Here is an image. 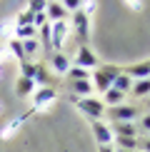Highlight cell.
I'll return each instance as SVG.
<instances>
[{
    "label": "cell",
    "mask_w": 150,
    "mask_h": 152,
    "mask_svg": "<svg viewBox=\"0 0 150 152\" xmlns=\"http://www.w3.org/2000/svg\"><path fill=\"white\" fill-rule=\"evenodd\" d=\"M70 102L78 107L90 122H93V120H103L105 117V110H108V107L103 105V100H95V97H78V95H70Z\"/></svg>",
    "instance_id": "6da1fadb"
},
{
    "label": "cell",
    "mask_w": 150,
    "mask_h": 152,
    "mask_svg": "<svg viewBox=\"0 0 150 152\" xmlns=\"http://www.w3.org/2000/svg\"><path fill=\"white\" fill-rule=\"evenodd\" d=\"M118 72H120V67H112V65H100L95 70L90 72V82H93V90L95 92H108L112 87V80L118 77Z\"/></svg>",
    "instance_id": "7a4b0ae2"
},
{
    "label": "cell",
    "mask_w": 150,
    "mask_h": 152,
    "mask_svg": "<svg viewBox=\"0 0 150 152\" xmlns=\"http://www.w3.org/2000/svg\"><path fill=\"white\" fill-rule=\"evenodd\" d=\"M105 115L110 117V122H135L140 117V107L138 105H118V107H108Z\"/></svg>",
    "instance_id": "3957f363"
},
{
    "label": "cell",
    "mask_w": 150,
    "mask_h": 152,
    "mask_svg": "<svg viewBox=\"0 0 150 152\" xmlns=\"http://www.w3.org/2000/svg\"><path fill=\"white\" fill-rule=\"evenodd\" d=\"M68 25H73L75 35H78V40H80V45H88V37H90V18H88L83 10L70 12V23H68Z\"/></svg>",
    "instance_id": "277c9868"
},
{
    "label": "cell",
    "mask_w": 150,
    "mask_h": 152,
    "mask_svg": "<svg viewBox=\"0 0 150 152\" xmlns=\"http://www.w3.org/2000/svg\"><path fill=\"white\" fill-rule=\"evenodd\" d=\"M73 65H78V67H85V70H95V67H100V60H98V55L93 53L88 45H78V50H75V58H73Z\"/></svg>",
    "instance_id": "5b68a950"
},
{
    "label": "cell",
    "mask_w": 150,
    "mask_h": 152,
    "mask_svg": "<svg viewBox=\"0 0 150 152\" xmlns=\"http://www.w3.org/2000/svg\"><path fill=\"white\" fill-rule=\"evenodd\" d=\"M68 30H70L68 20L50 23V45H53V53H55V50H60L62 45H65V40H68Z\"/></svg>",
    "instance_id": "8992f818"
},
{
    "label": "cell",
    "mask_w": 150,
    "mask_h": 152,
    "mask_svg": "<svg viewBox=\"0 0 150 152\" xmlns=\"http://www.w3.org/2000/svg\"><path fill=\"white\" fill-rule=\"evenodd\" d=\"M30 97H33V110H45L48 105H53V100L58 97V92H55V87L45 85V87H40V90H35Z\"/></svg>",
    "instance_id": "52a82bcc"
},
{
    "label": "cell",
    "mask_w": 150,
    "mask_h": 152,
    "mask_svg": "<svg viewBox=\"0 0 150 152\" xmlns=\"http://www.w3.org/2000/svg\"><path fill=\"white\" fill-rule=\"evenodd\" d=\"M90 127H93V135H95V140L100 147H108V145H112V130H110V125L108 122H103V120H93L90 122Z\"/></svg>",
    "instance_id": "ba28073f"
},
{
    "label": "cell",
    "mask_w": 150,
    "mask_h": 152,
    "mask_svg": "<svg viewBox=\"0 0 150 152\" xmlns=\"http://www.w3.org/2000/svg\"><path fill=\"white\" fill-rule=\"evenodd\" d=\"M50 67L58 75H68V70L73 67V58H68L62 50H55V53L50 55Z\"/></svg>",
    "instance_id": "9c48e42d"
},
{
    "label": "cell",
    "mask_w": 150,
    "mask_h": 152,
    "mask_svg": "<svg viewBox=\"0 0 150 152\" xmlns=\"http://www.w3.org/2000/svg\"><path fill=\"white\" fill-rule=\"evenodd\" d=\"M45 15H48V20H50V23H58V20H68V18H70V12L62 8L60 0H48Z\"/></svg>",
    "instance_id": "30bf717a"
},
{
    "label": "cell",
    "mask_w": 150,
    "mask_h": 152,
    "mask_svg": "<svg viewBox=\"0 0 150 152\" xmlns=\"http://www.w3.org/2000/svg\"><path fill=\"white\" fill-rule=\"evenodd\" d=\"M125 75H128L130 80H145V77H150V60H145V62H135V65H128L123 70Z\"/></svg>",
    "instance_id": "8fae6325"
},
{
    "label": "cell",
    "mask_w": 150,
    "mask_h": 152,
    "mask_svg": "<svg viewBox=\"0 0 150 152\" xmlns=\"http://www.w3.org/2000/svg\"><path fill=\"white\" fill-rule=\"evenodd\" d=\"M112 137H138V122H110Z\"/></svg>",
    "instance_id": "7c38bea8"
},
{
    "label": "cell",
    "mask_w": 150,
    "mask_h": 152,
    "mask_svg": "<svg viewBox=\"0 0 150 152\" xmlns=\"http://www.w3.org/2000/svg\"><path fill=\"white\" fill-rule=\"evenodd\" d=\"M100 97H103V105H105V107H118V105L125 102V95H123L120 90H115V87H110V90L103 92Z\"/></svg>",
    "instance_id": "4fadbf2b"
},
{
    "label": "cell",
    "mask_w": 150,
    "mask_h": 152,
    "mask_svg": "<svg viewBox=\"0 0 150 152\" xmlns=\"http://www.w3.org/2000/svg\"><path fill=\"white\" fill-rule=\"evenodd\" d=\"M38 90V85L33 80H28V77H18L15 82V95H20V97H28V95H33Z\"/></svg>",
    "instance_id": "5bb4252c"
},
{
    "label": "cell",
    "mask_w": 150,
    "mask_h": 152,
    "mask_svg": "<svg viewBox=\"0 0 150 152\" xmlns=\"http://www.w3.org/2000/svg\"><path fill=\"white\" fill-rule=\"evenodd\" d=\"M70 87H73V95H78V97H90L93 92V82L90 80H78V82H70Z\"/></svg>",
    "instance_id": "9a60e30c"
},
{
    "label": "cell",
    "mask_w": 150,
    "mask_h": 152,
    "mask_svg": "<svg viewBox=\"0 0 150 152\" xmlns=\"http://www.w3.org/2000/svg\"><path fill=\"white\" fill-rule=\"evenodd\" d=\"M130 95H135V97H150V77L135 80L133 87H130Z\"/></svg>",
    "instance_id": "2e32d148"
},
{
    "label": "cell",
    "mask_w": 150,
    "mask_h": 152,
    "mask_svg": "<svg viewBox=\"0 0 150 152\" xmlns=\"http://www.w3.org/2000/svg\"><path fill=\"white\" fill-rule=\"evenodd\" d=\"M112 87H115V90H120L123 95H128V92H130V87H133V80H130L128 75L120 70V72H118V77L112 80Z\"/></svg>",
    "instance_id": "e0dca14e"
},
{
    "label": "cell",
    "mask_w": 150,
    "mask_h": 152,
    "mask_svg": "<svg viewBox=\"0 0 150 152\" xmlns=\"http://www.w3.org/2000/svg\"><path fill=\"white\" fill-rule=\"evenodd\" d=\"M68 82H78V80H90V70H85V67H78V65H73L70 70H68Z\"/></svg>",
    "instance_id": "ac0fdd59"
},
{
    "label": "cell",
    "mask_w": 150,
    "mask_h": 152,
    "mask_svg": "<svg viewBox=\"0 0 150 152\" xmlns=\"http://www.w3.org/2000/svg\"><path fill=\"white\" fill-rule=\"evenodd\" d=\"M23 42V50H25V58L33 60L38 53H40V40H35V37H30V40H20Z\"/></svg>",
    "instance_id": "d6986e66"
},
{
    "label": "cell",
    "mask_w": 150,
    "mask_h": 152,
    "mask_svg": "<svg viewBox=\"0 0 150 152\" xmlns=\"http://www.w3.org/2000/svg\"><path fill=\"white\" fill-rule=\"evenodd\" d=\"M115 147L118 150H133V152H138V137H115Z\"/></svg>",
    "instance_id": "ffe728a7"
},
{
    "label": "cell",
    "mask_w": 150,
    "mask_h": 152,
    "mask_svg": "<svg viewBox=\"0 0 150 152\" xmlns=\"http://www.w3.org/2000/svg\"><path fill=\"white\" fill-rule=\"evenodd\" d=\"M8 50H10V53L15 55L20 62H23V60H28V58H25V50H23V42H20V40H15V37H10V40H8Z\"/></svg>",
    "instance_id": "44dd1931"
},
{
    "label": "cell",
    "mask_w": 150,
    "mask_h": 152,
    "mask_svg": "<svg viewBox=\"0 0 150 152\" xmlns=\"http://www.w3.org/2000/svg\"><path fill=\"white\" fill-rule=\"evenodd\" d=\"M35 70H38V65H35V62H30V60H23V62H20V77H28V80H33Z\"/></svg>",
    "instance_id": "7402d4cb"
},
{
    "label": "cell",
    "mask_w": 150,
    "mask_h": 152,
    "mask_svg": "<svg viewBox=\"0 0 150 152\" xmlns=\"http://www.w3.org/2000/svg\"><path fill=\"white\" fill-rule=\"evenodd\" d=\"M28 115H30V112H28ZM28 115H20V117H15V120H12V122L8 125V127L3 130V137H10L12 132H15V130H18V127H20V125L25 122V120H28Z\"/></svg>",
    "instance_id": "603a6c76"
},
{
    "label": "cell",
    "mask_w": 150,
    "mask_h": 152,
    "mask_svg": "<svg viewBox=\"0 0 150 152\" xmlns=\"http://www.w3.org/2000/svg\"><path fill=\"white\" fill-rule=\"evenodd\" d=\"M23 25H33V12L30 10H23L15 20V28H23Z\"/></svg>",
    "instance_id": "cb8c5ba5"
},
{
    "label": "cell",
    "mask_w": 150,
    "mask_h": 152,
    "mask_svg": "<svg viewBox=\"0 0 150 152\" xmlns=\"http://www.w3.org/2000/svg\"><path fill=\"white\" fill-rule=\"evenodd\" d=\"M45 8H48V0H30V5H28V10L33 12H45Z\"/></svg>",
    "instance_id": "d4e9b609"
},
{
    "label": "cell",
    "mask_w": 150,
    "mask_h": 152,
    "mask_svg": "<svg viewBox=\"0 0 150 152\" xmlns=\"http://www.w3.org/2000/svg\"><path fill=\"white\" fill-rule=\"evenodd\" d=\"M62 8H65L68 12H78L80 8H83V0H60Z\"/></svg>",
    "instance_id": "484cf974"
},
{
    "label": "cell",
    "mask_w": 150,
    "mask_h": 152,
    "mask_svg": "<svg viewBox=\"0 0 150 152\" xmlns=\"http://www.w3.org/2000/svg\"><path fill=\"white\" fill-rule=\"evenodd\" d=\"M138 130H143V132H148V135H150V112H148V115H140Z\"/></svg>",
    "instance_id": "4316f807"
},
{
    "label": "cell",
    "mask_w": 150,
    "mask_h": 152,
    "mask_svg": "<svg viewBox=\"0 0 150 152\" xmlns=\"http://www.w3.org/2000/svg\"><path fill=\"white\" fill-rule=\"evenodd\" d=\"M95 8H98V5H95V0H83V8H80V10H83L85 15L90 18L93 12H95Z\"/></svg>",
    "instance_id": "83f0119b"
},
{
    "label": "cell",
    "mask_w": 150,
    "mask_h": 152,
    "mask_svg": "<svg viewBox=\"0 0 150 152\" xmlns=\"http://www.w3.org/2000/svg\"><path fill=\"white\" fill-rule=\"evenodd\" d=\"M138 150H140V152H150V135L138 140Z\"/></svg>",
    "instance_id": "f1b7e54d"
},
{
    "label": "cell",
    "mask_w": 150,
    "mask_h": 152,
    "mask_svg": "<svg viewBox=\"0 0 150 152\" xmlns=\"http://www.w3.org/2000/svg\"><path fill=\"white\" fill-rule=\"evenodd\" d=\"M100 152H115V147H112V145H108V147H100Z\"/></svg>",
    "instance_id": "f546056e"
},
{
    "label": "cell",
    "mask_w": 150,
    "mask_h": 152,
    "mask_svg": "<svg viewBox=\"0 0 150 152\" xmlns=\"http://www.w3.org/2000/svg\"><path fill=\"white\" fill-rule=\"evenodd\" d=\"M115 152H133V150H118V147H115Z\"/></svg>",
    "instance_id": "4dcf8cb0"
},
{
    "label": "cell",
    "mask_w": 150,
    "mask_h": 152,
    "mask_svg": "<svg viewBox=\"0 0 150 152\" xmlns=\"http://www.w3.org/2000/svg\"><path fill=\"white\" fill-rule=\"evenodd\" d=\"M145 105H148V110H150V97H148V100H145Z\"/></svg>",
    "instance_id": "1f68e13d"
}]
</instances>
